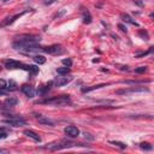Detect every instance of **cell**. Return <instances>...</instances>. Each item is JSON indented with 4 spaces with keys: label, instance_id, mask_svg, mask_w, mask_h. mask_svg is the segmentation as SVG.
<instances>
[{
    "label": "cell",
    "instance_id": "6da1fadb",
    "mask_svg": "<svg viewBox=\"0 0 154 154\" xmlns=\"http://www.w3.org/2000/svg\"><path fill=\"white\" fill-rule=\"evenodd\" d=\"M40 40L41 39H40V36H37V35L24 34V35H19V36L16 37L12 46H13L15 50H18V51L26 52V53L36 52L39 50L42 51V47L39 46Z\"/></svg>",
    "mask_w": 154,
    "mask_h": 154
},
{
    "label": "cell",
    "instance_id": "7a4b0ae2",
    "mask_svg": "<svg viewBox=\"0 0 154 154\" xmlns=\"http://www.w3.org/2000/svg\"><path fill=\"white\" fill-rule=\"evenodd\" d=\"M42 104L51 105V106H66L71 104V99L69 95H60V96H54V98L47 99L42 101Z\"/></svg>",
    "mask_w": 154,
    "mask_h": 154
},
{
    "label": "cell",
    "instance_id": "3957f363",
    "mask_svg": "<svg viewBox=\"0 0 154 154\" xmlns=\"http://www.w3.org/2000/svg\"><path fill=\"white\" fill-rule=\"evenodd\" d=\"M148 89L144 87H133V88H128V89H119L116 92L118 95H129V94H135V93H147Z\"/></svg>",
    "mask_w": 154,
    "mask_h": 154
},
{
    "label": "cell",
    "instance_id": "277c9868",
    "mask_svg": "<svg viewBox=\"0 0 154 154\" xmlns=\"http://www.w3.org/2000/svg\"><path fill=\"white\" fill-rule=\"evenodd\" d=\"M3 123L10 124L12 126H23L27 124V120L23 119L22 117H16V116H11L10 118L7 119H3Z\"/></svg>",
    "mask_w": 154,
    "mask_h": 154
},
{
    "label": "cell",
    "instance_id": "5b68a950",
    "mask_svg": "<svg viewBox=\"0 0 154 154\" xmlns=\"http://www.w3.org/2000/svg\"><path fill=\"white\" fill-rule=\"evenodd\" d=\"M4 65H5L6 69H9V70H13V69H24V70H27V65H24V64L17 61V60H13V59L4 60Z\"/></svg>",
    "mask_w": 154,
    "mask_h": 154
},
{
    "label": "cell",
    "instance_id": "8992f818",
    "mask_svg": "<svg viewBox=\"0 0 154 154\" xmlns=\"http://www.w3.org/2000/svg\"><path fill=\"white\" fill-rule=\"evenodd\" d=\"M42 51L45 53L52 54V55H58V54H61L64 52L63 47L60 45H52V46H48V47H42Z\"/></svg>",
    "mask_w": 154,
    "mask_h": 154
},
{
    "label": "cell",
    "instance_id": "52a82bcc",
    "mask_svg": "<svg viewBox=\"0 0 154 154\" xmlns=\"http://www.w3.org/2000/svg\"><path fill=\"white\" fill-rule=\"evenodd\" d=\"M71 81H72V77H71V76L68 77V75H66V76H61V75H60V77H57V78L53 81V83H54L55 87H63V86H65V84L70 83Z\"/></svg>",
    "mask_w": 154,
    "mask_h": 154
},
{
    "label": "cell",
    "instance_id": "ba28073f",
    "mask_svg": "<svg viewBox=\"0 0 154 154\" xmlns=\"http://www.w3.org/2000/svg\"><path fill=\"white\" fill-rule=\"evenodd\" d=\"M21 90H22V93L24 95L28 96V98H34V96H35V89H34V87H31L29 84H23L21 87Z\"/></svg>",
    "mask_w": 154,
    "mask_h": 154
},
{
    "label": "cell",
    "instance_id": "9c48e42d",
    "mask_svg": "<svg viewBox=\"0 0 154 154\" xmlns=\"http://www.w3.org/2000/svg\"><path fill=\"white\" fill-rule=\"evenodd\" d=\"M64 131H65V134L69 136V137H77L79 135V130H78V128L75 126V125H69L66 126L65 129H64Z\"/></svg>",
    "mask_w": 154,
    "mask_h": 154
},
{
    "label": "cell",
    "instance_id": "30bf717a",
    "mask_svg": "<svg viewBox=\"0 0 154 154\" xmlns=\"http://www.w3.org/2000/svg\"><path fill=\"white\" fill-rule=\"evenodd\" d=\"M24 13H27V11H23V12H21V13H17V15L12 16V17L6 18V21H4V22H3V27H5V26H9V24H12V23H13L16 19H17V18L22 17V16H23Z\"/></svg>",
    "mask_w": 154,
    "mask_h": 154
},
{
    "label": "cell",
    "instance_id": "8fae6325",
    "mask_svg": "<svg viewBox=\"0 0 154 154\" xmlns=\"http://www.w3.org/2000/svg\"><path fill=\"white\" fill-rule=\"evenodd\" d=\"M24 135L28 136V137H30L31 140H34V141H36V142H40V141H41V137H40L36 133L31 131V130H26V131H24Z\"/></svg>",
    "mask_w": 154,
    "mask_h": 154
},
{
    "label": "cell",
    "instance_id": "7c38bea8",
    "mask_svg": "<svg viewBox=\"0 0 154 154\" xmlns=\"http://www.w3.org/2000/svg\"><path fill=\"white\" fill-rule=\"evenodd\" d=\"M120 17H122V19H123L125 23H130V24H133V26H139V24H137V22H135V21L130 17V16L126 15V13H122Z\"/></svg>",
    "mask_w": 154,
    "mask_h": 154
},
{
    "label": "cell",
    "instance_id": "4fadbf2b",
    "mask_svg": "<svg viewBox=\"0 0 154 154\" xmlns=\"http://www.w3.org/2000/svg\"><path fill=\"white\" fill-rule=\"evenodd\" d=\"M106 84H96V86H90V87H86V88H83L82 89V92L83 93H89V92H92V90H95V89H100V88H102V87H105Z\"/></svg>",
    "mask_w": 154,
    "mask_h": 154
},
{
    "label": "cell",
    "instance_id": "5bb4252c",
    "mask_svg": "<svg viewBox=\"0 0 154 154\" xmlns=\"http://www.w3.org/2000/svg\"><path fill=\"white\" fill-rule=\"evenodd\" d=\"M37 119H39V123H41V124H46V125H50V126H53L54 125V122L51 120V119H48V118L37 117Z\"/></svg>",
    "mask_w": 154,
    "mask_h": 154
},
{
    "label": "cell",
    "instance_id": "9a60e30c",
    "mask_svg": "<svg viewBox=\"0 0 154 154\" xmlns=\"http://www.w3.org/2000/svg\"><path fill=\"white\" fill-rule=\"evenodd\" d=\"M57 72L61 76H66L69 72H70V68L69 66H63V68H58L57 69Z\"/></svg>",
    "mask_w": 154,
    "mask_h": 154
},
{
    "label": "cell",
    "instance_id": "2e32d148",
    "mask_svg": "<svg viewBox=\"0 0 154 154\" xmlns=\"http://www.w3.org/2000/svg\"><path fill=\"white\" fill-rule=\"evenodd\" d=\"M18 104V100L16 98H7L5 100V105L6 106H16V105Z\"/></svg>",
    "mask_w": 154,
    "mask_h": 154
},
{
    "label": "cell",
    "instance_id": "e0dca14e",
    "mask_svg": "<svg viewBox=\"0 0 154 154\" xmlns=\"http://www.w3.org/2000/svg\"><path fill=\"white\" fill-rule=\"evenodd\" d=\"M27 71H29L31 75H36L39 72V68L35 65H27Z\"/></svg>",
    "mask_w": 154,
    "mask_h": 154
},
{
    "label": "cell",
    "instance_id": "ac0fdd59",
    "mask_svg": "<svg viewBox=\"0 0 154 154\" xmlns=\"http://www.w3.org/2000/svg\"><path fill=\"white\" fill-rule=\"evenodd\" d=\"M34 60H35V63H37L39 65H41V64H45L46 63V58L44 55H35L34 57Z\"/></svg>",
    "mask_w": 154,
    "mask_h": 154
},
{
    "label": "cell",
    "instance_id": "d6986e66",
    "mask_svg": "<svg viewBox=\"0 0 154 154\" xmlns=\"http://www.w3.org/2000/svg\"><path fill=\"white\" fill-rule=\"evenodd\" d=\"M90 22H92L90 13H89V12L87 11V12H84V15H83V23H84V24H89Z\"/></svg>",
    "mask_w": 154,
    "mask_h": 154
},
{
    "label": "cell",
    "instance_id": "ffe728a7",
    "mask_svg": "<svg viewBox=\"0 0 154 154\" xmlns=\"http://www.w3.org/2000/svg\"><path fill=\"white\" fill-rule=\"evenodd\" d=\"M9 134H10V130H7V129H5V128L0 129V139H5Z\"/></svg>",
    "mask_w": 154,
    "mask_h": 154
},
{
    "label": "cell",
    "instance_id": "44dd1931",
    "mask_svg": "<svg viewBox=\"0 0 154 154\" xmlns=\"http://www.w3.org/2000/svg\"><path fill=\"white\" fill-rule=\"evenodd\" d=\"M148 81H123V83L126 84H140V83H147Z\"/></svg>",
    "mask_w": 154,
    "mask_h": 154
},
{
    "label": "cell",
    "instance_id": "7402d4cb",
    "mask_svg": "<svg viewBox=\"0 0 154 154\" xmlns=\"http://www.w3.org/2000/svg\"><path fill=\"white\" fill-rule=\"evenodd\" d=\"M140 147H141L142 149H144V151H151V149L153 148L148 142H142V143H140Z\"/></svg>",
    "mask_w": 154,
    "mask_h": 154
},
{
    "label": "cell",
    "instance_id": "603a6c76",
    "mask_svg": "<svg viewBox=\"0 0 154 154\" xmlns=\"http://www.w3.org/2000/svg\"><path fill=\"white\" fill-rule=\"evenodd\" d=\"M110 143H111V144L117 146V147L122 148V149H124V148L126 147V144H125V143H122V142H118V141H110Z\"/></svg>",
    "mask_w": 154,
    "mask_h": 154
},
{
    "label": "cell",
    "instance_id": "cb8c5ba5",
    "mask_svg": "<svg viewBox=\"0 0 154 154\" xmlns=\"http://www.w3.org/2000/svg\"><path fill=\"white\" fill-rule=\"evenodd\" d=\"M7 89H9V90H16V89H17V83H16L15 81H10Z\"/></svg>",
    "mask_w": 154,
    "mask_h": 154
},
{
    "label": "cell",
    "instance_id": "d4e9b609",
    "mask_svg": "<svg viewBox=\"0 0 154 154\" xmlns=\"http://www.w3.org/2000/svg\"><path fill=\"white\" fill-rule=\"evenodd\" d=\"M129 118H135V119H143V118H149V119H152L153 117L152 116H143V115H137V116H128Z\"/></svg>",
    "mask_w": 154,
    "mask_h": 154
},
{
    "label": "cell",
    "instance_id": "484cf974",
    "mask_svg": "<svg viewBox=\"0 0 154 154\" xmlns=\"http://www.w3.org/2000/svg\"><path fill=\"white\" fill-rule=\"evenodd\" d=\"M146 71H147V68H146V66H140V68L135 69V72H136V74H144Z\"/></svg>",
    "mask_w": 154,
    "mask_h": 154
},
{
    "label": "cell",
    "instance_id": "4316f807",
    "mask_svg": "<svg viewBox=\"0 0 154 154\" xmlns=\"http://www.w3.org/2000/svg\"><path fill=\"white\" fill-rule=\"evenodd\" d=\"M63 64H64V65H66V66H69V68H70V66L72 65V60H71V59H69V58H68V59H64V60H63Z\"/></svg>",
    "mask_w": 154,
    "mask_h": 154
},
{
    "label": "cell",
    "instance_id": "83f0119b",
    "mask_svg": "<svg viewBox=\"0 0 154 154\" xmlns=\"http://www.w3.org/2000/svg\"><path fill=\"white\" fill-rule=\"evenodd\" d=\"M118 27H119V29H120L122 31H125V33H126V27H124V26H123V24H119V26H118Z\"/></svg>",
    "mask_w": 154,
    "mask_h": 154
},
{
    "label": "cell",
    "instance_id": "f1b7e54d",
    "mask_svg": "<svg viewBox=\"0 0 154 154\" xmlns=\"http://www.w3.org/2000/svg\"><path fill=\"white\" fill-rule=\"evenodd\" d=\"M134 1H136V3H137V4H139L140 6L142 5V1H140V0H134Z\"/></svg>",
    "mask_w": 154,
    "mask_h": 154
},
{
    "label": "cell",
    "instance_id": "f546056e",
    "mask_svg": "<svg viewBox=\"0 0 154 154\" xmlns=\"http://www.w3.org/2000/svg\"><path fill=\"white\" fill-rule=\"evenodd\" d=\"M3 1H7V0H3Z\"/></svg>",
    "mask_w": 154,
    "mask_h": 154
}]
</instances>
